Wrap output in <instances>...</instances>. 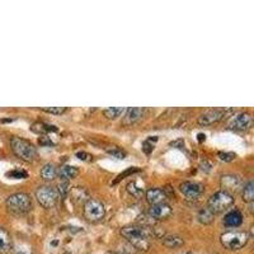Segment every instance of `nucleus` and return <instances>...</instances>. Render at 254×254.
<instances>
[{
	"label": "nucleus",
	"instance_id": "1",
	"mask_svg": "<svg viewBox=\"0 0 254 254\" xmlns=\"http://www.w3.org/2000/svg\"><path fill=\"white\" fill-rule=\"evenodd\" d=\"M121 235L130 243L131 246L140 251H147L150 248V233L147 228L140 225H127L121 229Z\"/></svg>",
	"mask_w": 254,
	"mask_h": 254
},
{
	"label": "nucleus",
	"instance_id": "2",
	"mask_svg": "<svg viewBox=\"0 0 254 254\" xmlns=\"http://www.w3.org/2000/svg\"><path fill=\"white\" fill-rule=\"evenodd\" d=\"M6 208L13 215H26L32 210V198L23 192L13 193L6 198Z\"/></svg>",
	"mask_w": 254,
	"mask_h": 254
},
{
	"label": "nucleus",
	"instance_id": "3",
	"mask_svg": "<svg viewBox=\"0 0 254 254\" xmlns=\"http://www.w3.org/2000/svg\"><path fill=\"white\" fill-rule=\"evenodd\" d=\"M10 147L13 153L23 162H33L37 158V149L28 140L14 136L10 139Z\"/></svg>",
	"mask_w": 254,
	"mask_h": 254
},
{
	"label": "nucleus",
	"instance_id": "4",
	"mask_svg": "<svg viewBox=\"0 0 254 254\" xmlns=\"http://www.w3.org/2000/svg\"><path fill=\"white\" fill-rule=\"evenodd\" d=\"M249 235L247 231L243 230H229L220 237V242L224 248L229 251H239L247 246Z\"/></svg>",
	"mask_w": 254,
	"mask_h": 254
},
{
	"label": "nucleus",
	"instance_id": "5",
	"mask_svg": "<svg viewBox=\"0 0 254 254\" xmlns=\"http://www.w3.org/2000/svg\"><path fill=\"white\" fill-rule=\"evenodd\" d=\"M235 198L234 194H230L225 190H219L216 193L208 198L207 207L210 208L214 214H221L224 211H228L231 206L234 205Z\"/></svg>",
	"mask_w": 254,
	"mask_h": 254
},
{
	"label": "nucleus",
	"instance_id": "6",
	"mask_svg": "<svg viewBox=\"0 0 254 254\" xmlns=\"http://www.w3.org/2000/svg\"><path fill=\"white\" fill-rule=\"evenodd\" d=\"M36 198L38 203L45 208H52L58 203L59 193L58 190L50 186H41L36 190Z\"/></svg>",
	"mask_w": 254,
	"mask_h": 254
},
{
	"label": "nucleus",
	"instance_id": "7",
	"mask_svg": "<svg viewBox=\"0 0 254 254\" xmlns=\"http://www.w3.org/2000/svg\"><path fill=\"white\" fill-rule=\"evenodd\" d=\"M104 214H106V208L98 199L89 198L84 203V216L89 221H99L103 219Z\"/></svg>",
	"mask_w": 254,
	"mask_h": 254
},
{
	"label": "nucleus",
	"instance_id": "8",
	"mask_svg": "<svg viewBox=\"0 0 254 254\" xmlns=\"http://www.w3.org/2000/svg\"><path fill=\"white\" fill-rule=\"evenodd\" d=\"M252 124H253V119H252L251 113L239 112L231 116V119L228 122V128L235 131H246L251 128Z\"/></svg>",
	"mask_w": 254,
	"mask_h": 254
},
{
	"label": "nucleus",
	"instance_id": "9",
	"mask_svg": "<svg viewBox=\"0 0 254 254\" xmlns=\"http://www.w3.org/2000/svg\"><path fill=\"white\" fill-rule=\"evenodd\" d=\"M179 190L183 196L190 201H197L203 194V186L197 182H190V181L183 182L179 186Z\"/></svg>",
	"mask_w": 254,
	"mask_h": 254
},
{
	"label": "nucleus",
	"instance_id": "10",
	"mask_svg": "<svg viewBox=\"0 0 254 254\" xmlns=\"http://www.w3.org/2000/svg\"><path fill=\"white\" fill-rule=\"evenodd\" d=\"M220 183H221L222 190H225V192H228L230 194L238 193L243 188L242 179L238 176H234V174H225V176H222Z\"/></svg>",
	"mask_w": 254,
	"mask_h": 254
},
{
	"label": "nucleus",
	"instance_id": "11",
	"mask_svg": "<svg viewBox=\"0 0 254 254\" xmlns=\"http://www.w3.org/2000/svg\"><path fill=\"white\" fill-rule=\"evenodd\" d=\"M224 116H225V111L208 110L199 115L197 122H198L199 126H211V125H215L224 119Z\"/></svg>",
	"mask_w": 254,
	"mask_h": 254
},
{
	"label": "nucleus",
	"instance_id": "12",
	"mask_svg": "<svg viewBox=\"0 0 254 254\" xmlns=\"http://www.w3.org/2000/svg\"><path fill=\"white\" fill-rule=\"evenodd\" d=\"M173 210L167 202L156 203V205H151L150 210H149V216L153 220H165L171 216Z\"/></svg>",
	"mask_w": 254,
	"mask_h": 254
},
{
	"label": "nucleus",
	"instance_id": "13",
	"mask_svg": "<svg viewBox=\"0 0 254 254\" xmlns=\"http://www.w3.org/2000/svg\"><path fill=\"white\" fill-rule=\"evenodd\" d=\"M243 224V215L239 210H230L224 217V225L226 228H238Z\"/></svg>",
	"mask_w": 254,
	"mask_h": 254
},
{
	"label": "nucleus",
	"instance_id": "14",
	"mask_svg": "<svg viewBox=\"0 0 254 254\" xmlns=\"http://www.w3.org/2000/svg\"><path fill=\"white\" fill-rule=\"evenodd\" d=\"M144 108H128V110L126 111V115H125L122 125H125V126H130V125L136 124L139 120H141V117L144 116Z\"/></svg>",
	"mask_w": 254,
	"mask_h": 254
},
{
	"label": "nucleus",
	"instance_id": "15",
	"mask_svg": "<svg viewBox=\"0 0 254 254\" xmlns=\"http://www.w3.org/2000/svg\"><path fill=\"white\" fill-rule=\"evenodd\" d=\"M13 251V240L6 229L0 226V254H9Z\"/></svg>",
	"mask_w": 254,
	"mask_h": 254
},
{
	"label": "nucleus",
	"instance_id": "16",
	"mask_svg": "<svg viewBox=\"0 0 254 254\" xmlns=\"http://www.w3.org/2000/svg\"><path fill=\"white\" fill-rule=\"evenodd\" d=\"M165 198H167V193L162 188H150L146 190V199L150 205L164 202Z\"/></svg>",
	"mask_w": 254,
	"mask_h": 254
},
{
	"label": "nucleus",
	"instance_id": "17",
	"mask_svg": "<svg viewBox=\"0 0 254 254\" xmlns=\"http://www.w3.org/2000/svg\"><path fill=\"white\" fill-rule=\"evenodd\" d=\"M40 174L41 178L47 181V182H51L58 176V168L55 167V164H52V163H47V164H45L44 167L41 168Z\"/></svg>",
	"mask_w": 254,
	"mask_h": 254
},
{
	"label": "nucleus",
	"instance_id": "18",
	"mask_svg": "<svg viewBox=\"0 0 254 254\" xmlns=\"http://www.w3.org/2000/svg\"><path fill=\"white\" fill-rule=\"evenodd\" d=\"M69 193L71 194V199L75 203L87 202L88 199H89V193H88V190H84L83 187L71 188Z\"/></svg>",
	"mask_w": 254,
	"mask_h": 254
},
{
	"label": "nucleus",
	"instance_id": "19",
	"mask_svg": "<svg viewBox=\"0 0 254 254\" xmlns=\"http://www.w3.org/2000/svg\"><path fill=\"white\" fill-rule=\"evenodd\" d=\"M59 176L63 181L69 182L70 179H74L79 176V169L76 167H72V165H64L59 171Z\"/></svg>",
	"mask_w": 254,
	"mask_h": 254
},
{
	"label": "nucleus",
	"instance_id": "20",
	"mask_svg": "<svg viewBox=\"0 0 254 254\" xmlns=\"http://www.w3.org/2000/svg\"><path fill=\"white\" fill-rule=\"evenodd\" d=\"M163 244H164L165 247H168V248H179V247L183 246V239L179 235H176V234H168L165 235V237H163L162 239Z\"/></svg>",
	"mask_w": 254,
	"mask_h": 254
},
{
	"label": "nucleus",
	"instance_id": "21",
	"mask_svg": "<svg viewBox=\"0 0 254 254\" xmlns=\"http://www.w3.org/2000/svg\"><path fill=\"white\" fill-rule=\"evenodd\" d=\"M31 130L36 133H49V132H58V127L52 125L45 124V122H35L32 125Z\"/></svg>",
	"mask_w": 254,
	"mask_h": 254
},
{
	"label": "nucleus",
	"instance_id": "22",
	"mask_svg": "<svg viewBox=\"0 0 254 254\" xmlns=\"http://www.w3.org/2000/svg\"><path fill=\"white\" fill-rule=\"evenodd\" d=\"M214 216H215L214 212H212L208 207H205V208H201V210L198 211L197 219H198V221L201 222V224H203V225H208V224H211V222L215 220Z\"/></svg>",
	"mask_w": 254,
	"mask_h": 254
},
{
	"label": "nucleus",
	"instance_id": "23",
	"mask_svg": "<svg viewBox=\"0 0 254 254\" xmlns=\"http://www.w3.org/2000/svg\"><path fill=\"white\" fill-rule=\"evenodd\" d=\"M243 199L246 202L252 203L254 199V183L253 181H249L247 182V185H244L243 187Z\"/></svg>",
	"mask_w": 254,
	"mask_h": 254
},
{
	"label": "nucleus",
	"instance_id": "24",
	"mask_svg": "<svg viewBox=\"0 0 254 254\" xmlns=\"http://www.w3.org/2000/svg\"><path fill=\"white\" fill-rule=\"evenodd\" d=\"M13 252H14V254H35L33 248L27 243H18L15 246H13Z\"/></svg>",
	"mask_w": 254,
	"mask_h": 254
},
{
	"label": "nucleus",
	"instance_id": "25",
	"mask_svg": "<svg viewBox=\"0 0 254 254\" xmlns=\"http://www.w3.org/2000/svg\"><path fill=\"white\" fill-rule=\"evenodd\" d=\"M124 112H125V108L122 107H111V108H107V110H104L103 115L106 116L108 120H116Z\"/></svg>",
	"mask_w": 254,
	"mask_h": 254
},
{
	"label": "nucleus",
	"instance_id": "26",
	"mask_svg": "<svg viewBox=\"0 0 254 254\" xmlns=\"http://www.w3.org/2000/svg\"><path fill=\"white\" fill-rule=\"evenodd\" d=\"M127 190H128V193L132 194V196L136 197V198H140V197L144 194V188L139 187L136 182L128 183V185H127Z\"/></svg>",
	"mask_w": 254,
	"mask_h": 254
},
{
	"label": "nucleus",
	"instance_id": "27",
	"mask_svg": "<svg viewBox=\"0 0 254 254\" xmlns=\"http://www.w3.org/2000/svg\"><path fill=\"white\" fill-rule=\"evenodd\" d=\"M58 193L59 196H61V198H66V196L70 192V185L67 181H61L58 186Z\"/></svg>",
	"mask_w": 254,
	"mask_h": 254
},
{
	"label": "nucleus",
	"instance_id": "28",
	"mask_svg": "<svg viewBox=\"0 0 254 254\" xmlns=\"http://www.w3.org/2000/svg\"><path fill=\"white\" fill-rule=\"evenodd\" d=\"M6 177H10V178L14 179H24L28 177V173L26 171H22V169H13V171L6 173Z\"/></svg>",
	"mask_w": 254,
	"mask_h": 254
},
{
	"label": "nucleus",
	"instance_id": "29",
	"mask_svg": "<svg viewBox=\"0 0 254 254\" xmlns=\"http://www.w3.org/2000/svg\"><path fill=\"white\" fill-rule=\"evenodd\" d=\"M107 153L110 154L112 158H116L119 159V160H122V159H125V156H126V153L125 151H122L121 149H119V147H108L107 149Z\"/></svg>",
	"mask_w": 254,
	"mask_h": 254
},
{
	"label": "nucleus",
	"instance_id": "30",
	"mask_svg": "<svg viewBox=\"0 0 254 254\" xmlns=\"http://www.w3.org/2000/svg\"><path fill=\"white\" fill-rule=\"evenodd\" d=\"M137 172H140V169H139V168H136V167L130 168V169H127V171H125L124 173L120 174V176L117 177V178H116L115 181H113V185H116V183H119L120 181H122V179H125V178H126V177L132 176L133 173H137Z\"/></svg>",
	"mask_w": 254,
	"mask_h": 254
},
{
	"label": "nucleus",
	"instance_id": "31",
	"mask_svg": "<svg viewBox=\"0 0 254 254\" xmlns=\"http://www.w3.org/2000/svg\"><path fill=\"white\" fill-rule=\"evenodd\" d=\"M44 112L51 113V115H63L67 111L66 107H45L42 108Z\"/></svg>",
	"mask_w": 254,
	"mask_h": 254
},
{
	"label": "nucleus",
	"instance_id": "32",
	"mask_svg": "<svg viewBox=\"0 0 254 254\" xmlns=\"http://www.w3.org/2000/svg\"><path fill=\"white\" fill-rule=\"evenodd\" d=\"M219 155V159L221 160V162H225V163H230L233 162L235 158H237V155H235L234 153H226V151H224V153H219L217 154Z\"/></svg>",
	"mask_w": 254,
	"mask_h": 254
},
{
	"label": "nucleus",
	"instance_id": "33",
	"mask_svg": "<svg viewBox=\"0 0 254 254\" xmlns=\"http://www.w3.org/2000/svg\"><path fill=\"white\" fill-rule=\"evenodd\" d=\"M153 150H154V145H151L149 140L142 144V151H144L145 154H147V155H149V154H150Z\"/></svg>",
	"mask_w": 254,
	"mask_h": 254
},
{
	"label": "nucleus",
	"instance_id": "34",
	"mask_svg": "<svg viewBox=\"0 0 254 254\" xmlns=\"http://www.w3.org/2000/svg\"><path fill=\"white\" fill-rule=\"evenodd\" d=\"M76 156H78L80 160H84V162H87V160H90V159H92V156L88 153H85V151H79V153H76Z\"/></svg>",
	"mask_w": 254,
	"mask_h": 254
},
{
	"label": "nucleus",
	"instance_id": "35",
	"mask_svg": "<svg viewBox=\"0 0 254 254\" xmlns=\"http://www.w3.org/2000/svg\"><path fill=\"white\" fill-rule=\"evenodd\" d=\"M38 142H40L41 145H44V146H52V145H55L54 142L51 141V140L49 139V137H46V136H44V137H41L40 140H38Z\"/></svg>",
	"mask_w": 254,
	"mask_h": 254
},
{
	"label": "nucleus",
	"instance_id": "36",
	"mask_svg": "<svg viewBox=\"0 0 254 254\" xmlns=\"http://www.w3.org/2000/svg\"><path fill=\"white\" fill-rule=\"evenodd\" d=\"M205 137L206 136L203 133H198V140L199 141H205Z\"/></svg>",
	"mask_w": 254,
	"mask_h": 254
},
{
	"label": "nucleus",
	"instance_id": "37",
	"mask_svg": "<svg viewBox=\"0 0 254 254\" xmlns=\"http://www.w3.org/2000/svg\"><path fill=\"white\" fill-rule=\"evenodd\" d=\"M13 120H10V119H8V120H1V121L0 122H12Z\"/></svg>",
	"mask_w": 254,
	"mask_h": 254
}]
</instances>
